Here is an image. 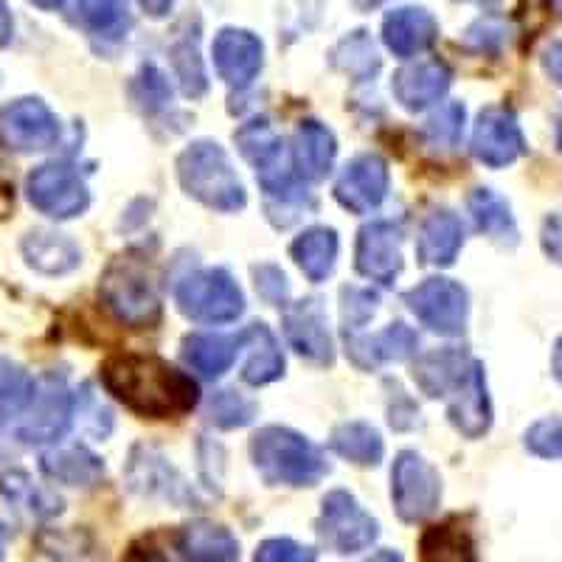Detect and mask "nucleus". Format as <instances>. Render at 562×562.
I'll return each mask as SVG.
<instances>
[{
	"label": "nucleus",
	"mask_w": 562,
	"mask_h": 562,
	"mask_svg": "<svg viewBox=\"0 0 562 562\" xmlns=\"http://www.w3.org/2000/svg\"><path fill=\"white\" fill-rule=\"evenodd\" d=\"M178 178L189 198L223 214H234L248 203L237 169L231 167L225 149L214 140H194L192 147L180 153Z\"/></svg>",
	"instance_id": "obj_3"
},
{
	"label": "nucleus",
	"mask_w": 562,
	"mask_h": 562,
	"mask_svg": "<svg viewBox=\"0 0 562 562\" xmlns=\"http://www.w3.org/2000/svg\"><path fill=\"white\" fill-rule=\"evenodd\" d=\"M104 307L127 326H153L160 318V293L155 273L140 256H119L99 284Z\"/></svg>",
	"instance_id": "obj_4"
},
{
	"label": "nucleus",
	"mask_w": 562,
	"mask_h": 562,
	"mask_svg": "<svg viewBox=\"0 0 562 562\" xmlns=\"http://www.w3.org/2000/svg\"><path fill=\"white\" fill-rule=\"evenodd\" d=\"M133 97L140 108L153 113V110H160L172 99V88H169L167 77L155 65H144L133 82Z\"/></svg>",
	"instance_id": "obj_41"
},
{
	"label": "nucleus",
	"mask_w": 562,
	"mask_h": 562,
	"mask_svg": "<svg viewBox=\"0 0 562 562\" xmlns=\"http://www.w3.org/2000/svg\"><path fill=\"white\" fill-rule=\"evenodd\" d=\"M14 205V180L7 153L0 149V217Z\"/></svg>",
	"instance_id": "obj_48"
},
{
	"label": "nucleus",
	"mask_w": 562,
	"mask_h": 562,
	"mask_svg": "<svg viewBox=\"0 0 562 562\" xmlns=\"http://www.w3.org/2000/svg\"><path fill=\"white\" fill-rule=\"evenodd\" d=\"M526 153L524 130L509 108L481 110L473 130V155L492 169L509 167Z\"/></svg>",
	"instance_id": "obj_12"
},
{
	"label": "nucleus",
	"mask_w": 562,
	"mask_h": 562,
	"mask_svg": "<svg viewBox=\"0 0 562 562\" xmlns=\"http://www.w3.org/2000/svg\"><path fill=\"white\" fill-rule=\"evenodd\" d=\"M551 369H554V378L560 380V385H562V338L557 340V346H554V360H551Z\"/></svg>",
	"instance_id": "obj_53"
},
{
	"label": "nucleus",
	"mask_w": 562,
	"mask_h": 562,
	"mask_svg": "<svg viewBox=\"0 0 562 562\" xmlns=\"http://www.w3.org/2000/svg\"><path fill=\"white\" fill-rule=\"evenodd\" d=\"M383 40L396 57L411 59L416 54L428 52L439 40V23L434 14L422 7L394 9L383 20Z\"/></svg>",
	"instance_id": "obj_20"
},
{
	"label": "nucleus",
	"mask_w": 562,
	"mask_h": 562,
	"mask_svg": "<svg viewBox=\"0 0 562 562\" xmlns=\"http://www.w3.org/2000/svg\"><path fill=\"white\" fill-rule=\"evenodd\" d=\"M363 562H405V560H403V554H400V551L383 549V551H378V554H371L369 560H363Z\"/></svg>",
	"instance_id": "obj_52"
},
{
	"label": "nucleus",
	"mask_w": 562,
	"mask_h": 562,
	"mask_svg": "<svg viewBox=\"0 0 562 562\" xmlns=\"http://www.w3.org/2000/svg\"><path fill=\"white\" fill-rule=\"evenodd\" d=\"M450 82H453V70L441 59H422V63L408 65V68L396 70L391 79V90H394L396 102L403 104L411 113L430 108L448 93Z\"/></svg>",
	"instance_id": "obj_19"
},
{
	"label": "nucleus",
	"mask_w": 562,
	"mask_h": 562,
	"mask_svg": "<svg viewBox=\"0 0 562 562\" xmlns=\"http://www.w3.org/2000/svg\"><path fill=\"white\" fill-rule=\"evenodd\" d=\"M14 37V20L9 12L7 0H0V48H7Z\"/></svg>",
	"instance_id": "obj_50"
},
{
	"label": "nucleus",
	"mask_w": 562,
	"mask_h": 562,
	"mask_svg": "<svg viewBox=\"0 0 562 562\" xmlns=\"http://www.w3.org/2000/svg\"><path fill=\"white\" fill-rule=\"evenodd\" d=\"M391 498H394L396 515L405 524L428 520L439 509L441 501L439 470L414 450H405L396 456L394 470H391Z\"/></svg>",
	"instance_id": "obj_6"
},
{
	"label": "nucleus",
	"mask_w": 562,
	"mask_h": 562,
	"mask_svg": "<svg viewBox=\"0 0 562 562\" xmlns=\"http://www.w3.org/2000/svg\"><path fill=\"white\" fill-rule=\"evenodd\" d=\"M0 138L14 153H43L59 140V122L43 99H18L0 110Z\"/></svg>",
	"instance_id": "obj_11"
},
{
	"label": "nucleus",
	"mask_w": 562,
	"mask_h": 562,
	"mask_svg": "<svg viewBox=\"0 0 562 562\" xmlns=\"http://www.w3.org/2000/svg\"><path fill=\"white\" fill-rule=\"evenodd\" d=\"M34 391H37V383L23 366L12 363V360H0V428L26 414L34 400Z\"/></svg>",
	"instance_id": "obj_36"
},
{
	"label": "nucleus",
	"mask_w": 562,
	"mask_h": 562,
	"mask_svg": "<svg viewBox=\"0 0 562 562\" xmlns=\"http://www.w3.org/2000/svg\"><path fill=\"white\" fill-rule=\"evenodd\" d=\"M250 459L268 484L284 486H315L326 473L324 453L307 436L290 428L268 425L250 439Z\"/></svg>",
	"instance_id": "obj_2"
},
{
	"label": "nucleus",
	"mask_w": 562,
	"mask_h": 562,
	"mask_svg": "<svg viewBox=\"0 0 562 562\" xmlns=\"http://www.w3.org/2000/svg\"><path fill=\"white\" fill-rule=\"evenodd\" d=\"M416 349V335L405 324H391L374 338H355L346 335V351L360 369H374L380 363L411 358Z\"/></svg>",
	"instance_id": "obj_26"
},
{
	"label": "nucleus",
	"mask_w": 562,
	"mask_h": 562,
	"mask_svg": "<svg viewBox=\"0 0 562 562\" xmlns=\"http://www.w3.org/2000/svg\"><path fill=\"white\" fill-rule=\"evenodd\" d=\"M557 147H560V153H562V113H560V119H557Z\"/></svg>",
	"instance_id": "obj_57"
},
{
	"label": "nucleus",
	"mask_w": 562,
	"mask_h": 562,
	"mask_svg": "<svg viewBox=\"0 0 562 562\" xmlns=\"http://www.w3.org/2000/svg\"><path fill=\"white\" fill-rule=\"evenodd\" d=\"M284 335L301 358L329 366L335 358L333 335L326 329V313L318 299H304L284 313Z\"/></svg>",
	"instance_id": "obj_17"
},
{
	"label": "nucleus",
	"mask_w": 562,
	"mask_h": 562,
	"mask_svg": "<svg viewBox=\"0 0 562 562\" xmlns=\"http://www.w3.org/2000/svg\"><path fill=\"white\" fill-rule=\"evenodd\" d=\"M178 310L198 324H231L245 310V295L231 273L220 268L186 276L175 290Z\"/></svg>",
	"instance_id": "obj_5"
},
{
	"label": "nucleus",
	"mask_w": 562,
	"mask_h": 562,
	"mask_svg": "<svg viewBox=\"0 0 562 562\" xmlns=\"http://www.w3.org/2000/svg\"><path fill=\"white\" fill-rule=\"evenodd\" d=\"M102 383L124 408L144 419H178L200 400L198 383L155 355H113L102 366Z\"/></svg>",
	"instance_id": "obj_1"
},
{
	"label": "nucleus",
	"mask_w": 562,
	"mask_h": 562,
	"mask_svg": "<svg viewBox=\"0 0 562 562\" xmlns=\"http://www.w3.org/2000/svg\"><path fill=\"white\" fill-rule=\"evenodd\" d=\"M543 68L557 85H562V40H557L554 45H549V48H546Z\"/></svg>",
	"instance_id": "obj_49"
},
{
	"label": "nucleus",
	"mask_w": 562,
	"mask_h": 562,
	"mask_svg": "<svg viewBox=\"0 0 562 562\" xmlns=\"http://www.w3.org/2000/svg\"><path fill=\"white\" fill-rule=\"evenodd\" d=\"M9 540H12V529H9L7 524H0V560L7 557V546Z\"/></svg>",
	"instance_id": "obj_54"
},
{
	"label": "nucleus",
	"mask_w": 562,
	"mask_h": 562,
	"mask_svg": "<svg viewBox=\"0 0 562 562\" xmlns=\"http://www.w3.org/2000/svg\"><path fill=\"white\" fill-rule=\"evenodd\" d=\"M411 313L428 326L430 333L456 338L467 329V315H470V295L461 284L450 279H428L419 288L405 295Z\"/></svg>",
	"instance_id": "obj_9"
},
{
	"label": "nucleus",
	"mask_w": 562,
	"mask_h": 562,
	"mask_svg": "<svg viewBox=\"0 0 562 562\" xmlns=\"http://www.w3.org/2000/svg\"><path fill=\"white\" fill-rule=\"evenodd\" d=\"M329 445H333L335 453L360 467L380 464L385 453L380 430L366 425V422H344V425H338Z\"/></svg>",
	"instance_id": "obj_35"
},
{
	"label": "nucleus",
	"mask_w": 562,
	"mask_h": 562,
	"mask_svg": "<svg viewBox=\"0 0 562 562\" xmlns=\"http://www.w3.org/2000/svg\"><path fill=\"white\" fill-rule=\"evenodd\" d=\"M29 3H34V7H40V9H59V7H65L68 0H29Z\"/></svg>",
	"instance_id": "obj_56"
},
{
	"label": "nucleus",
	"mask_w": 562,
	"mask_h": 562,
	"mask_svg": "<svg viewBox=\"0 0 562 562\" xmlns=\"http://www.w3.org/2000/svg\"><path fill=\"white\" fill-rule=\"evenodd\" d=\"M200 23L194 26V32H186L178 43L172 45V65H175V74L180 79V88H183L186 97H203L205 88H209V79H205V68H203V59H200V34H198Z\"/></svg>",
	"instance_id": "obj_38"
},
{
	"label": "nucleus",
	"mask_w": 562,
	"mask_h": 562,
	"mask_svg": "<svg viewBox=\"0 0 562 562\" xmlns=\"http://www.w3.org/2000/svg\"><path fill=\"white\" fill-rule=\"evenodd\" d=\"M540 243H543V250L551 262L562 265V211H557V214H551V217L546 220Z\"/></svg>",
	"instance_id": "obj_47"
},
{
	"label": "nucleus",
	"mask_w": 562,
	"mask_h": 562,
	"mask_svg": "<svg viewBox=\"0 0 562 562\" xmlns=\"http://www.w3.org/2000/svg\"><path fill=\"white\" fill-rule=\"evenodd\" d=\"M473 360H467L461 351L441 349L430 351L414 363V380L428 396H448L459 385Z\"/></svg>",
	"instance_id": "obj_30"
},
{
	"label": "nucleus",
	"mask_w": 562,
	"mask_h": 562,
	"mask_svg": "<svg viewBox=\"0 0 562 562\" xmlns=\"http://www.w3.org/2000/svg\"><path fill=\"white\" fill-rule=\"evenodd\" d=\"M526 448L540 459H562V422L540 419L526 430Z\"/></svg>",
	"instance_id": "obj_43"
},
{
	"label": "nucleus",
	"mask_w": 562,
	"mask_h": 562,
	"mask_svg": "<svg viewBox=\"0 0 562 562\" xmlns=\"http://www.w3.org/2000/svg\"><path fill=\"white\" fill-rule=\"evenodd\" d=\"M318 554H315L310 546H301L290 537H270L265 540L259 549H256L254 562H315Z\"/></svg>",
	"instance_id": "obj_44"
},
{
	"label": "nucleus",
	"mask_w": 562,
	"mask_h": 562,
	"mask_svg": "<svg viewBox=\"0 0 562 562\" xmlns=\"http://www.w3.org/2000/svg\"><path fill=\"white\" fill-rule=\"evenodd\" d=\"M448 396L450 425H453L459 434H464L467 439H479V436H484L486 430H490L492 405L490 394H486L484 366H481L479 360L470 363L467 374L459 380V385H456Z\"/></svg>",
	"instance_id": "obj_16"
},
{
	"label": "nucleus",
	"mask_w": 562,
	"mask_h": 562,
	"mask_svg": "<svg viewBox=\"0 0 562 562\" xmlns=\"http://www.w3.org/2000/svg\"><path fill=\"white\" fill-rule=\"evenodd\" d=\"M470 214H473L479 231L501 245L518 243V223L512 217V209L501 194L492 189H475L470 194Z\"/></svg>",
	"instance_id": "obj_34"
},
{
	"label": "nucleus",
	"mask_w": 562,
	"mask_h": 562,
	"mask_svg": "<svg viewBox=\"0 0 562 562\" xmlns=\"http://www.w3.org/2000/svg\"><path fill=\"white\" fill-rule=\"evenodd\" d=\"M29 203L54 220L79 217L90 205V192L85 186L82 175L77 167H70L65 160H52L29 175L26 183Z\"/></svg>",
	"instance_id": "obj_8"
},
{
	"label": "nucleus",
	"mask_w": 562,
	"mask_h": 562,
	"mask_svg": "<svg viewBox=\"0 0 562 562\" xmlns=\"http://www.w3.org/2000/svg\"><path fill=\"white\" fill-rule=\"evenodd\" d=\"M70 23L102 43H122L133 26L127 0H77Z\"/></svg>",
	"instance_id": "obj_23"
},
{
	"label": "nucleus",
	"mask_w": 562,
	"mask_h": 562,
	"mask_svg": "<svg viewBox=\"0 0 562 562\" xmlns=\"http://www.w3.org/2000/svg\"><path fill=\"white\" fill-rule=\"evenodd\" d=\"M355 265L366 279L378 281L383 288L394 284L403 270V231L394 223H371L360 231Z\"/></svg>",
	"instance_id": "obj_15"
},
{
	"label": "nucleus",
	"mask_w": 562,
	"mask_h": 562,
	"mask_svg": "<svg viewBox=\"0 0 562 562\" xmlns=\"http://www.w3.org/2000/svg\"><path fill=\"white\" fill-rule=\"evenodd\" d=\"M211 57L220 79L231 88H248L265 65V45L254 32L245 29H223L211 45Z\"/></svg>",
	"instance_id": "obj_14"
},
{
	"label": "nucleus",
	"mask_w": 562,
	"mask_h": 562,
	"mask_svg": "<svg viewBox=\"0 0 562 562\" xmlns=\"http://www.w3.org/2000/svg\"><path fill=\"white\" fill-rule=\"evenodd\" d=\"M127 481L140 495H158L172 504L186 506L194 501V492L189 490L180 473L160 453L149 448H135L127 464Z\"/></svg>",
	"instance_id": "obj_18"
},
{
	"label": "nucleus",
	"mask_w": 562,
	"mask_h": 562,
	"mask_svg": "<svg viewBox=\"0 0 562 562\" xmlns=\"http://www.w3.org/2000/svg\"><path fill=\"white\" fill-rule=\"evenodd\" d=\"M175 540L183 562H239L237 537L211 520H194L183 526Z\"/></svg>",
	"instance_id": "obj_22"
},
{
	"label": "nucleus",
	"mask_w": 562,
	"mask_h": 562,
	"mask_svg": "<svg viewBox=\"0 0 562 562\" xmlns=\"http://www.w3.org/2000/svg\"><path fill=\"white\" fill-rule=\"evenodd\" d=\"M340 313H344V326H346V335L360 329L371 315L378 313V293H371V290L363 288H344L340 290Z\"/></svg>",
	"instance_id": "obj_42"
},
{
	"label": "nucleus",
	"mask_w": 562,
	"mask_h": 562,
	"mask_svg": "<svg viewBox=\"0 0 562 562\" xmlns=\"http://www.w3.org/2000/svg\"><path fill=\"white\" fill-rule=\"evenodd\" d=\"M254 279L256 290H259V295H262L268 304H273V307H288L290 284L276 265H259V268H254Z\"/></svg>",
	"instance_id": "obj_45"
},
{
	"label": "nucleus",
	"mask_w": 562,
	"mask_h": 562,
	"mask_svg": "<svg viewBox=\"0 0 562 562\" xmlns=\"http://www.w3.org/2000/svg\"><path fill=\"white\" fill-rule=\"evenodd\" d=\"M425 130H428V138L434 147L453 149L461 138V130H464V104H441V108L428 119V127Z\"/></svg>",
	"instance_id": "obj_40"
},
{
	"label": "nucleus",
	"mask_w": 562,
	"mask_h": 562,
	"mask_svg": "<svg viewBox=\"0 0 562 562\" xmlns=\"http://www.w3.org/2000/svg\"><path fill=\"white\" fill-rule=\"evenodd\" d=\"M389 194V164L380 155L363 153L351 158L335 183V198L351 214H369Z\"/></svg>",
	"instance_id": "obj_13"
},
{
	"label": "nucleus",
	"mask_w": 562,
	"mask_h": 562,
	"mask_svg": "<svg viewBox=\"0 0 562 562\" xmlns=\"http://www.w3.org/2000/svg\"><path fill=\"white\" fill-rule=\"evenodd\" d=\"M506 40V26L501 20L486 18L467 29V45L475 52H498Z\"/></svg>",
	"instance_id": "obj_46"
},
{
	"label": "nucleus",
	"mask_w": 562,
	"mask_h": 562,
	"mask_svg": "<svg viewBox=\"0 0 562 562\" xmlns=\"http://www.w3.org/2000/svg\"><path fill=\"white\" fill-rule=\"evenodd\" d=\"M243 349H248V363L243 369V380L250 385H268L284 374V355L265 324H250L243 333Z\"/></svg>",
	"instance_id": "obj_27"
},
{
	"label": "nucleus",
	"mask_w": 562,
	"mask_h": 562,
	"mask_svg": "<svg viewBox=\"0 0 562 562\" xmlns=\"http://www.w3.org/2000/svg\"><path fill=\"white\" fill-rule=\"evenodd\" d=\"M0 495H3L14 509L29 515V518L48 520L63 512V498L45 490V486L34 484L32 475L23 473V470H12V473L0 475Z\"/></svg>",
	"instance_id": "obj_32"
},
{
	"label": "nucleus",
	"mask_w": 562,
	"mask_h": 562,
	"mask_svg": "<svg viewBox=\"0 0 562 562\" xmlns=\"http://www.w3.org/2000/svg\"><path fill=\"white\" fill-rule=\"evenodd\" d=\"M333 65L351 79H371L380 70V54L369 32H355L340 40L333 52Z\"/></svg>",
	"instance_id": "obj_37"
},
{
	"label": "nucleus",
	"mask_w": 562,
	"mask_h": 562,
	"mask_svg": "<svg viewBox=\"0 0 562 562\" xmlns=\"http://www.w3.org/2000/svg\"><path fill=\"white\" fill-rule=\"evenodd\" d=\"M209 414L211 425H217L223 430H234V428H245L250 425L256 416V403L248 400V396L237 394V391H217V394L209 400Z\"/></svg>",
	"instance_id": "obj_39"
},
{
	"label": "nucleus",
	"mask_w": 562,
	"mask_h": 562,
	"mask_svg": "<svg viewBox=\"0 0 562 562\" xmlns=\"http://www.w3.org/2000/svg\"><path fill=\"white\" fill-rule=\"evenodd\" d=\"M140 9L147 14H153V18H164V14L172 12L175 0H138Z\"/></svg>",
	"instance_id": "obj_51"
},
{
	"label": "nucleus",
	"mask_w": 562,
	"mask_h": 562,
	"mask_svg": "<svg viewBox=\"0 0 562 562\" xmlns=\"http://www.w3.org/2000/svg\"><path fill=\"white\" fill-rule=\"evenodd\" d=\"M461 245H464V225L453 211L436 209L430 211L419 228L416 239V256L422 265L430 268H448L456 262Z\"/></svg>",
	"instance_id": "obj_21"
},
{
	"label": "nucleus",
	"mask_w": 562,
	"mask_h": 562,
	"mask_svg": "<svg viewBox=\"0 0 562 562\" xmlns=\"http://www.w3.org/2000/svg\"><path fill=\"white\" fill-rule=\"evenodd\" d=\"M74 408H77V403H74V394L68 391L65 380L57 374H48L37 385L32 405L23 414L18 439L26 441V445H52V441L63 439L70 419H74Z\"/></svg>",
	"instance_id": "obj_10"
},
{
	"label": "nucleus",
	"mask_w": 562,
	"mask_h": 562,
	"mask_svg": "<svg viewBox=\"0 0 562 562\" xmlns=\"http://www.w3.org/2000/svg\"><path fill=\"white\" fill-rule=\"evenodd\" d=\"M23 256L34 270L45 276H65L82 262V250L74 239L57 231H32L23 239Z\"/></svg>",
	"instance_id": "obj_25"
},
{
	"label": "nucleus",
	"mask_w": 562,
	"mask_h": 562,
	"mask_svg": "<svg viewBox=\"0 0 562 562\" xmlns=\"http://www.w3.org/2000/svg\"><path fill=\"white\" fill-rule=\"evenodd\" d=\"M380 535V524L346 490L329 492L321 504L318 537L335 554H358Z\"/></svg>",
	"instance_id": "obj_7"
},
{
	"label": "nucleus",
	"mask_w": 562,
	"mask_h": 562,
	"mask_svg": "<svg viewBox=\"0 0 562 562\" xmlns=\"http://www.w3.org/2000/svg\"><path fill=\"white\" fill-rule=\"evenodd\" d=\"M338 234L326 225H318V228L304 231L299 239L293 243L290 254H293L295 265L304 270L310 281H324L326 276L335 270V262H338Z\"/></svg>",
	"instance_id": "obj_31"
},
{
	"label": "nucleus",
	"mask_w": 562,
	"mask_h": 562,
	"mask_svg": "<svg viewBox=\"0 0 562 562\" xmlns=\"http://www.w3.org/2000/svg\"><path fill=\"white\" fill-rule=\"evenodd\" d=\"M43 473L59 484L93 486L104 475V464L88 448L70 445L43 456Z\"/></svg>",
	"instance_id": "obj_33"
},
{
	"label": "nucleus",
	"mask_w": 562,
	"mask_h": 562,
	"mask_svg": "<svg viewBox=\"0 0 562 562\" xmlns=\"http://www.w3.org/2000/svg\"><path fill=\"white\" fill-rule=\"evenodd\" d=\"M351 3H355V7H358L360 12H371V9L383 7L385 0H351Z\"/></svg>",
	"instance_id": "obj_55"
},
{
	"label": "nucleus",
	"mask_w": 562,
	"mask_h": 562,
	"mask_svg": "<svg viewBox=\"0 0 562 562\" xmlns=\"http://www.w3.org/2000/svg\"><path fill=\"white\" fill-rule=\"evenodd\" d=\"M243 349V333L239 335H189L183 340V360L200 371L203 378H220L231 369Z\"/></svg>",
	"instance_id": "obj_28"
},
{
	"label": "nucleus",
	"mask_w": 562,
	"mask_h": 562,
	"mask_svg": "<svg viewBox=\"0 0 562 562\" xmlns=\"http://www.w3.org/2000/svg\"><path fill=\"white\" fill-rule=\"evenodd\" d=\"M335 155H338V144L324 124L313 122V119L301 122L293 147V164L301 180H324L333 172Z\"/></svg>",
	"instance_id": "obj_24"
},
{
	"label": "nucleus",
	"mask_w": 562,
	"mask_h": 562,
	"mask_svg": "<svg viewBox=\"0 0 562 562\" xmlns=\"http://www.w3.org/2000/svg\"><path fill=\"white\" fill-rule=\"evenodd\" d=\"M419 562H475V540L459 518L436 524L419 537Z\"/></svg>",
	"instance_id": "obj_29"
}]
</instances>
